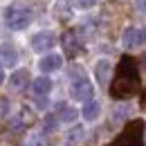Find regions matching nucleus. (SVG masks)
I'll return each instance as SVG.
<instances>
[{
	"instance_id": "aec40b11",
	"label": "nucleus",
	"mask_w": 146,
	"mask_h": 146,
	"mask_svg": "<svg viewBox=\"0 0 146 146\" xmlns=\"http://www.w3.org/2000/svg\"><path fill=\"white\" fill-rule=\"evenodd\" d=\"M135 5H137V9L142 14H146V0H135Z\"/></svg>"
},
{
	"instance_id": "ddd939ff",
	"label": "nucleus",
	"mask_w": 146,
	"mask_h": 146,
	"mask_svg": "<svg viewBox=\"0 0 146 146\" xmlns=\"http://www.w3.org/2000/svg\"><path fill=\"white\" fill-rule=\"evenodd\" d=\"M27 81H29V72H27V70H18V72H14L11 76H9V86H11L14 90L25 88V86H27Z\"/></svg>"
},
{
	"instance_id": "412c9836",
	"label": "nucleus",
	"mask_w": 146,
	"mask_h": 146,
	"mask_svg": "<svg viewBox=\"0 0 146 146\" xmlns=\"http://www.w3.org/2000/svg\"><path fill=\"white\" fill-rule=\"evenodd\" d=\"M5 83V72H2V68H0V86Z\"/></svg>"
},
{
	"instance_id": "1a4fd4ad",
	"label": "nucleus",
	"mask_w": 146,
	"mask_h": 146,
	"mask_svg": "<svg viewBox=\"0 0 146 146\" xmlns=\"http://www.w3.org/2000/svg\"><path fill=\"white\" fill-rule=\"evenodd\" d=\"M18 63V52L14 45H0V65L5 68H14Z\"/></svg>"
},
{
	"instance_id": "5701e85b",
	"label": "nucleus",
	"mask_w": 146,
	"mask_h": 146,
	"mask_svg": "<svg viewBox=\"0 0 146 146\" xmlns=\"http://www.w3.org/2000/svg\"><path fill=\"white\" fill-rule=\"evenodd\" d=\"M144 65H146V56H144Z\"/></svg>"
},
{
	"instance_id": "a211bd4d",
	"label": "nucleus",
	"mask_w": 146,
	"mask_h": 146,
	"mask_svg": "<svg viewBox=\"0 0 146 146\" xmlns=\"http://www.w3.org/2000/svg\"><path fill=\"white\" fill-rule=\"evenodd\" d=\"M72 2L79 7V9H90V7L97 2V0H72Z\"/></svg>"
},
{
	"instance_id": "7ed1b4c3",
	"label": "nucleus",
	"mask_w": 146,
	"mask_h": 146,
	"mask_svg": "<svg viewBox=\"0 0 146 146\" xmlns=\"http://www.w3.org/2000/svg\"><path fill=\"white\" fill-rule=\"evenodd\" d=\"M5 23L9 29L14 32H20L29 25V11L23 7V5H9L7 11H5Z\"/></svg>"
},
{
	"instance_id": "423d86ee",
	"label": "nucleus",
	"mask_w": 146,
	"mask_h": 146,
	"mask_svg": "<svg viewBox=\"0 0 146 146\" xmlns=\"http://www.w3.org/2000/svg\"><path fill=\"white\" fill-rule=\"evenodd\" d=\"M56 45V36L52 32H38L32 36V47L36 50V52H47V50H52Z\"/></svg>"
},
{
	"instance_id": "f03ea898",
	"label": "nucleus",
	"mask_w": 146,
	"mask_h": 146,
	"mask_svg": "<svg viewBox=\"0 0 146 146\" xmlns=\"http://www.w3.org/2000/svg\"><path fill=\"white\" fill-rule=\"evenodd\" d=\"M112 144H119V146H139V144H144V121H142V119L128 121L126 126H124V130L119 133V137H117Z\"/></svg>"
},
{
	"instance_id": "9b49d317",
	"label": "nucleus",
	"mask_w": 146,
	"mask_h": 146,
	"mask_svg": "<svg viewBox=\"0 0 146 146\" xmlns=\"http://www.w3.org/2000/svg\"><path fill=\"white\" fill-rule=\"evenodd\" d=\"M32 88H34L36 97H45V94H50V90H52V79H47L43 74V76H38V79L32 81Z\"/></svg>"
},
{
	"instance_id": "20e7f679",
	"label": "nucleus",
	"mask_w": 146,
	"mask_h": 146,
	"mask_svg": "<svg viewBox=\"0 0 146 146\" xmlns=\"http://www.w3.org/2000/svg\"><path fill=\"white\" fill-rule=\"evenodd\" d=\"M92 94H94V88H92V83L86 79V76H81V79H76L72 86H70V97L76 99V101H88L92 99Z\"/></svg>"
},
{
	"instance_id": "9d476101",
	"label": "nucleus",
	"mask_w": 146,
	"mask_h": 146,
	"mask_svg": "<svg viewBox=\"0 0 146 146\" xmlns=\"http://www.w3.org/2000/svg\"><path fill=\"white\" fill-rule=\"evenodd\" d=\"M110 72H112V63H110L108 58H101V61H97L94 74H97V79H99V83H101V86H106V83L110 81Z\"/></svg>"
},
{
	"instance_id": "2eb2a0df",
	"label": "nucleus",
	"mask_w": 146,
	"mask_h": 146,
	"mask_svg": "<svg viewBox=\"0 0 146 146\" xmlns=\"http://www.w3.org/2000/svg\"><path fill=\"white\" fill-rule=\"evenodd\" d=\"M83 137H86V128L74 126L72 130L68 133V144H79V142H83Z\"/></svg>"
},
{
	"instance_id": "6e6552de",
	"label": "nucleus",
	"mask_w": 146,
	"mask_h": 146,
	"mask_svg": "<svg viewBox=\"0 0 146 146\" xmlns=\"http://www.w3.org/2000/svg\"><path fill=\"white\" fill-rule=\"evenodd\" d=\"M63 52L70 56V58H74V56L81 52L79 38H76V34H74V32H65V34H63Z\"/></svg>"
},
{
	"instance_id": "dca6fc26",
	"label": "nucleus",
	"mask_w": 146,
	"mask_h": 146,
	"mask_svg": "<svg viewBox=\"0 0 146 146\" xmlns=\"http://www.w3.org/2000/svg\"><path fill=\"white\" fill-rule=\"evenodd\" d=\"M56 9H58V16L70 18V5H68V0H56Z\"/></svg>"
},
{
	"instance_id": "f3484780",
	"label": "nucleus",
	"mask_w": 146,
	"mask_h": 146,
	"mask_svg": "<svg viewBox=\"0 0 146 146\" xmlns=\"http://www.w3.org/2000/svg\"><path fill=\"white\" fill-rule=\"evenodd\" d=\"M20 119H23L25 124H32V121H34V112H32V108H23V110H20Z\"/></svg>"
},
{
	"instance_id": "4468645a",
	"label": "nucleus",
	"mask_w": 146,
	"mask_h": 146,
	"mask_svg": "<svg viewBox=\"0 0 146 146\" xmlns=\"http://www.w3.org/2000/svg\"><path fill=\"white\" fill-rule=\"evenodd\" d=\"M56 117H58V121H74L76 117H79V112L70 106H65V104H56Z\"/></svg>"
},
{
	"instance_id": "39448f33",
	"label": "nucleus",
	"mask_w": 146,
	"mask_h": 146,
	"mask_svg": "<svg viewBox=\"0 0 146 146\" xmlns=\"http://www.w3.org/2000/svg\"><path fill=\"white\" fill-rule=\"evenodd\" d=\"M124 45L126 47H142L146 45V27H128L126 32H124Z\"/></svg>"
},
{
	"instance_id": "4be33fe9",
	"label": "nucleus",
	"mask_w": 146,
	"mask_h": 146,
	"mask_svg": "<svg viewBox=\"0 0 146 146\" xmlns=\"http://www.w3.org/2000/svg\"><path fill=\"white\" fill-rule=\"evenodd\" d=\"M144 108H146V92H144Z\"/></svg>"
},
{
	"instance_id": "f8f14e48",
	"label": "nucleus",
	"mask_w": 146,
	"mask_h": 146,
	"mask_svg": "<svg viewBox=\"0 0 146 146\" xmlns=\"http://www.w3.org/2000/svg\"><path fill=\"white\" fill-rule=\"evenodd\" d=\"M99 101H94V99H88L86 104H83V108H81V115H83V119H88V121H94L97 117H99Z\"/></svg>"
},
{
	"instance_id": "f257e3e1",
	"label": "nucleus",
	"mask_w": 146,
	"mask_h": 146,
	"mask_svg": "<svg viewBox=\"0 0 146 146\" xmlns=\"http://www.w3.org/2000/svg\"><path fill=\"white\" fill-rule=\"evenodd\" d=\"M139 86V72H137V63L135 58L124 54L117 63V70L112 76V86H110V97L112 99H128L133 97Z\"/></svg>"
},
{
	"instance_id": "6ab92c4d",
	"label": "nucleus",
	"mask_w": 146,
	"mask_h": 146,
	"mask_svg": "<svg viewBox=\"0 0 146 146\" xmlns=\"http://www.w3.org/2000/svg\"><path fill=\"white\" fill-rule=\"evenodd\" d=\"M7 112H9V104H7V99H5V97H0V119H2V117H7Z\"/></svg>"
},
{
	"instance_id": "0eeeda50",
	"label": "nucleus",
	"mask_w": 146,
	"mask_h": 146,
	"mask_svg": "<svg viewBox=\"0 0 146 146\" xmlns=\"http://www.w3.org/2000/svg\"><path fill=\"white\" fill-rule=\"evenodd\" d=\"M61 63H63V58L58 54H47V56H43V58L38 61V70L43 74H50V72H56V70L61 68Z\"/></svg>"
}]
</instances>
